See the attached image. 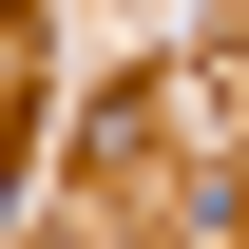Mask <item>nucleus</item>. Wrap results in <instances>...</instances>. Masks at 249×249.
<instances>
[{"instance_id":"f257e3e1","label":"nucleus","mask_w":249,"mask_h":249,"mask_svg":"<svg viewBox=\"0 0 249 249\" xmlns=\"http://www.w3.org/2000/svg\"><path fill=\"white\" fill-rule=\"evenodd\" d=\"M0 19H19V0H0Z\"/></svg>"}]
</instances>
